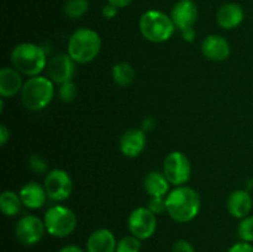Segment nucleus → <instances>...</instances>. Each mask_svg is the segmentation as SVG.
<instances>
[{"mask_svg": "<svg viewBox=\"0 0 253 252\" xmlns=\"http://www.w3.org/2000/svg\"><path fill=\"white\" fill-rule=\"evenodd\" d=\"M167 212L174 221L185 224L198 216L202 207L199 193L190 187L179 185L166 197Z\"/></svg>", "mask_w": 253, "mask_h": 252, "instance_id": "obj_1", "label": "nucleus"}, {"mask_svg": "<svg viewBox=\"0 0 253 252\" xmlns=\"http://www.w3.org/2000/svg\"><path fill=\"white\" fill-rule=\"evenodd\" d=\"M11 63L22 76L36 77L47 67L46 52L39 44L24 42L14 47L11 52Z\"/></svg>", "mask_w": 253, "mask_h": 252, "instance_id": "obj_2", "label": "nucleus"}, {"mask_svg": "<svg viewBox=\"0 0 253 252\" xmlns=\"http://www.w3.org/2000/svg\"><path fill=\"white\" fill-rule=\"evenodd\" d=\"M100 36L89 27H81L69 37L68 54L76 63L85 64L94 61L100 53Z\"/></svg>", "mask_w": 253, "mask_h": 252, "instance_id": "obj_3", "label": "nucleus"}, {"mask_svg": "<svg viewBox=\"0 0 253 252\" xmlns=\"http://www.w3.org/2000/svg\"><path fill=\"white\" fill-rule=\"evenodd\" d=\"M54 95L53 82L48 77H30L20 93L21 101L27 110L40 111L49 105Z\"/></svg>", "mask_w": 253, "mask_h": 252, "instance_id": "obj_4", "label": "nucleus"}, {"mask_svg": "<svg viewBox=\"0 0 253 252\" xmlns=\"http://www.w3.org/2000/svg\"><path fill=\"white\" fill-rule=\"evenodd\" d=\"M140 32L147 41L162 43L168 41L175 31L170 16L160 10H148L143 12L138 22Z\"/></svg>", "mask_w": 253, "mask_h": 252, "instance_id": "obj_5", "label": "nucleus"}, {"mask_svg": "<svg viewBox=\"0 0 253 252\" xmlns=\"http://www.w3.org/2000/svg\"><path fill=\"white\" fill-rule=\"evenodd\" d=\"M44 226L46 231L53 237H67L77 227V215L69 208L63 205H53L44 212Z\"/></svg>", "mask_w": 253, "mask_h": 252, "instance_id": "obj_6", "label": "nucleus"}, {"mask_svg": "<svg viewBox=\"0 0 253 252\" xmlns=\"http://www.w3.org/2000/svg\"><path fill=\"white\" fill-rule=\"evenodd\" d=\"M163 174L172 185L185 184L190 179L192 165L187 156L179 151H173L163 161Z\"/></svg>", "mask_w": 253, "mask_h": 252, "instance_id": "obj_7", "label": "nucleus"}, {"mask_svg": "<svg viewBox=\"0 0 253 252\" xmlns=\"http://www.w3.org/2000/svg\"><path fill=\"white\" fill-rule=\"evenodd\" d=\"M127 226L131 235L142 240H148L157 230V217L148 208H136L130 214Z\"/></svg>", "mask_w": 253, "mask_h": 252, "instance_id": "obj_8", "label": "nucleus"}, {"mask_svg": "<svg viewBox=\"0 0 253 252\" xmlns=\"http://www.w3.org/2000/svg\"><path fill=\"white\" fill-rule=\"evenodd\" d=\"M46 231L44 221L36 215H25L20 217L15 226V236L20 244L32 246L39 244Z\"/></svg>", "mask_w": 253, "mask_h": 252, "instance_id": "obj_9", "label": "nucleus"}, {"mask_svg": "<svg viewBox=\"0 0 253 252\" xmlns=\"http://www.w3.org/2000/svg\"><path fill=\"white\" fill-rule=\"evenodd\" d=\"M43 187L49 199L53 202H64L71 197L73 183L66 170L53 169L46 174Z\"/></svg>", "mask_w": 253, "mask_h": 252, "instance_id": "obj_10", "label": "nucleus"}, {"mask_svg": "<svg viewBox=\"0 0 253 252\" xmlns=\"http://www.w3.org/2000/svg\"><path fill=\"white\" fill-rule=\"evenodd\" d=\"M46 71L47 77L53 83L62 84L64 82L72 81L76 73V62L68 53L56 54L47 63Z\"/></svg>", "mask_w": 253, "mask_h": 252, "instance_id": "obj_11", "label": "nucleus"}, {"mask_svg": "<svg viewBox=\"0 0 253 252\" xmlns=\"http://www.w3.org/2000/svg\"><path fill=\"white\" fill-rule=\"evenodd\" d=\"M170 19L175 29L180 31L193 27L198 20V6L193 0H179L174 4L170 11Z\"/></svg>", "mask_w": 253, "mask_h": 252, "instance_id": "obj_12", "label": "nucleus"}, {"mask_svg": "<svg viewBox=\"0 0 253 252\" xmlns=\"http://www.w3.org/2000/svg\"><path fill=\"white\" fill-rule=\"evenodd\" d=\"M147 143L146 132L141 128H128L120 138V151L128 158H135L143 152Z\"/></svg>", "mask_w": 253, "mask_h": 252, "instance_id": "obj_13", "label": "nucleus"}, {"mask_svg": "<svg viewBox=\"0 0 253 252\" xmlns=\"http://www.w3.org/2000/svg\"><path fill=\"white\" fill-rule=\"evenodd\" d=\"M202 52L210 61L221 62L229 58L231 48L225 37L220 35H209L202 42Z\"/></svg>", "mask_w": 253, "mask_h": 252, "instance_id": "obj_14", "label": "nucleus"}, {"mask_svg": "<svg viewBox=\"0 0 253 252\" xmlns=\"http://www.w3.org/2000/svg\"><path fill=\"white\" fill-rule=\"evenodd\" d=\"M118 241L109 229H98L91 232L86 241V252H116Z\"/></svg>", "mask_w": 253, "mask_h": 252, "instance_id": "obj_15", "label": "nucleus"}, {"mask_svg": "<svg viewBox=\"0 0 253 252\" xmlns=\"http://www.w3.org/2000/svg\"><path fill=\"white\" fill-rule=\"evenodd\" d=\"M20 198L25 208L31 210L40 209L46 203L47 193L43 185L37 182H29L20 189Z\"/></svg>", "mask_w": 253, "mask_h": 252, "instance_id": "obj_16", "label": "nucleus"}, {"mask_svg": "<svg viewBox=\"0 0 253 252\" xmlns=\"http://www.w3.org/2000/svg\"><path fill=\"white\" fill-rule=\"evenodd\" d=\"M245 19V11L239 4L227 2L224 4L216 14V22L220 27L225 30L236 29L242 24Z\"/></svg>", "mask_w": 253, "mask_h": 252, "instance_id": "obj_17", "label": "nucleus"}, {"mask_svg": "<svg viewBox=\"0 0 253 252\" xmlns=\"http://www.w3.org/2000/svg\"><path fill=\"white\" fill-rule=\"evenodd\" d=\"M22 74L15 68H2L0 71V95L1 98H12L21 93L24 82Z\"/></svg>", "mask_w": 253, "mask_h": 252, "instance_id": "obj_18", "label": "nucleus"}, {"mask_svg": "<svg viewBox=\"0 0 253 252\" xmlns=\"http://www.w3.org/2000/svg\"><path fill=\"white\" fill-rule=\"evenodd\" d=\"M252 198L247 190H235L227 199V210L236 219H244L249 216L252 210Z\"/></svg>", "mask_w": 253, "mask_h": 252, "instance_id": "obj_19", "label": "nucleus"}, {"mask_svg": "<svg viewBox=\"0 0 253 252\" xmlns=\"http://www.w3.org/2000/svg\"><path fill=\"white\" fill-rule=\"evenodd\" d=\"M169 184L168 179L163 173L153 170L146 174L143 179V188L146 193L151 197H165L169 190Z\"/></svg>", "mask_w": 253, "mask_h": 252, "instance_id": "obj_20", "label": "nucleus"}, {"mask_svg": "<svg viewBox=\"0 0 253 252\" xmlns=\"http://www.w3.org/2000/svg\"><path fill=\"white\" fill-rule=\"evenodd\" d=\"M24 207L20 194L12 190H5L0 195V209L5 216H16Z\"/></svg>", "mask_w": 253, "mask_h": 252, "instance_id": "obj_21", "label": "nucleus"}, {"mask_svg": "<svg viewBox=\"0 0 253 252\" xmlns=\"http://www.w3.org/2000/svg\"><path fill=\"white\" fill-rule=\"evenodd\" d=\"M135 69L127 62H119L113 67V79L119 86H128L135 81Z\"/></svg>", "mask_w": 253, "mask_h": 252, "instance_id": "obj_22", "label": "nucleus"}, {"mask_svg": "<svg viewBox=\"0 0 253 252\" xmlns=\"http://www.w3.org/2000/svg\"><path fill=\"white\" fill-rule=\"evenodd\" d=\"M89 10V0H67L64 4V14L69 19H79Z\"/></svg>", "mask_w": 253, "mask_h": 252, "instance_id": "obj_23", "label": "nucleus"}, {"mask_svg": "<svg viewBox=\"0 0 253 252\" xmlns=\"http://www.w3.org/2000/svg\"><path fill=\"white\" fill-rule=\"evenodd\" d=\"M141 240L135 237L133 235L124 236L118 241L116 252H140L141 251Z\"/></svg>", "mask_w": 253, "mask_h": 252, "instance_id": "obj_24", "label": "nucleus"}, {"mask_svg": "<svg viewBox=\"0 0 253 252\" xmlns=\"http://www.w3.org/2000/svg\"><path fill=\"white\" fill-rule=\"evenodd\" d=\"M237 235L240 240L244 242H253V215L244 217L240 221L239 227H237Z\"/></svg>", "mask_w": 253, "mask_h": 252, "instance_id": "obj_25", "label": "nucleus"}, {"mask_svg": "<svg viewBox=\"0 0 253 252\" xmlns=\"http://www.w3.org/2000/svg\"><path fill=\"white\" fill-rule=\"evenodd\" d=\"M77 94H78V89H77L76 83L73 81L64 82V83L59 84L58 88V95L63 103H71L76 99Z\"/></svg>", "mask_w": 253, "mask_h": 252, "instance_id": "obj_26", "label": "nucleus"}, {"mask_svg": "<svg viewBox=\"0 0 253 252\" xmlns=\"http://www.w3.org/2000/svg\"><path fill=\"white\" fill-rule=\"evenodd\" d=\"M29 167L30 169L37 174H43L47 172V161L44 160L42 156L40 155H32L29 160Z\"/></svg>", "mask_w": 253, "mask_h": 252, "instance_id": "obj_27", "label": "nucleus"}, {"mask_svg": "<svg viewBox=\"0 0 253 252\" xmlns=\"http://www.w3.org/2000/svg\"><path fill=\"white\" fill-rule=\"evenodd\" d=\"M148 209L153 212V214L158 215L162 212L167 211V205H166V198L165 197H151L148 200Z\"/></svg>", "mask_w": 253, "mask_h": 252, "instance_id": "obj_28", "label": "nucleus"}, {"mask_svg": "<svg viewBox=\"0 0 253 252\" xmlns=\"http://www.w3.org/2000/svg\"><path fill=\"white\" fill-rule=\"evenodd\" d=\"M172 252H197L195 251V247L190 244L187 240H178L173 244Z\"/></svg>", "mask_w": 253, "mask_h": 252, "instance_id": "obj_29", "label": "nucleus"}, {"mask_svg": "<svg viewBox=\"0 0 253 252\" xmlns=\"http://www.w3.org/2000/svg\"><path fill=\"white\" fill-rule=\"evenodd\" d=\"M227 252H253V245L250 242L240 241L237 244L232 245Z\"/></svg>", "mask_w": 253, "mask_h": 252, "instance_id": "obj_30", "label": "nucleus"}, {"mask_svg": "<svg viewBox=\"0 0 253 252\" xmlns=\"http://www.w3.org/2000/svg\"><path fill=\"white\" fill-rule=\"evenodd\" d=\"M119 12V7L115 6V5L110 4V2H108V4L104 5L103 7V16L105 17L106 20H111L114 19V17L118 15Z\"/></svg>", "mask_w": 253, "mask_h": 252, "instance_id": "obj_31", "label": "nucleus"}, {"mask_svg": "<svg viewBox=\"0 0 253 252\" xmlns=\"http://www.w3.org/2000/svg\"><path fill=\"white\" fill-rule=\"evenodd\" d=\"M141 126H142L141 130L145 131V132H150V131H152L153 128H155L156 120L152 118V116H147V118L142 121V125Z\"/></svg>", "mask_w": 253, "mask_h": 252, "instance_id": "obj_32", "label": "nucleus"}, {"mask_svg": "<svg viewBox=\"0 0 253 252\" xmlns=\"http://www.w3.org/2000/svg\"><path fill=\"white\" fill-rule=\"evenodd\" d=\"M9 138H10L9 128H7L4 124H1V125H0V145L1 146L6 145Z\"/></svg>", "mask_w": 253, "mask_h": 252, "instance_id": "obj_33", "label": "nucleus"}, {"mask_svg": "<svg viewBox=\"0 0 253 252\" xmlns=\"http://www.w3.org/2000/svg\"><path fill=\"white\" fill-rule=\"evenodd\" d=\"M182 37L184 41L187 42H193L195 40V30L194 27H188V29L182 30Z\"/></svg>", "mask_w": 253, "mask_h": 252, "instance_id": "obj_34", "label": "nucleus"}, {"mask_svg": "<svg viewBox=\"0 0 253 252\" xmlns=\"http://www.w3.org/2000/svg\"><path fill=\"white\" fill-rule=\"evenodd\" d=\"M58 252H86V251H84L83 249H81V247L77 246V245H67V246L62 247Z\"/></svg>", "mask_w": 253, "mask_h": 252, "instance_id": "obj_35", "label": "nucleus"}, {"mask_svg": "<svg viewBox=\"0 0 253 252\" xmlns=\"http://www.w3.org/2000/svg\"><path fill=\"white\" fill-rule=\"evenodd\" d=\"M108 2L115 5L119 9H123V7H126L127 5H130L132 2V0H108Z\"/></svg>", "mask_w": 253, "mask_h": 252, "instance_id": "obj_36", "label": "nucleus"}]
</instances>
